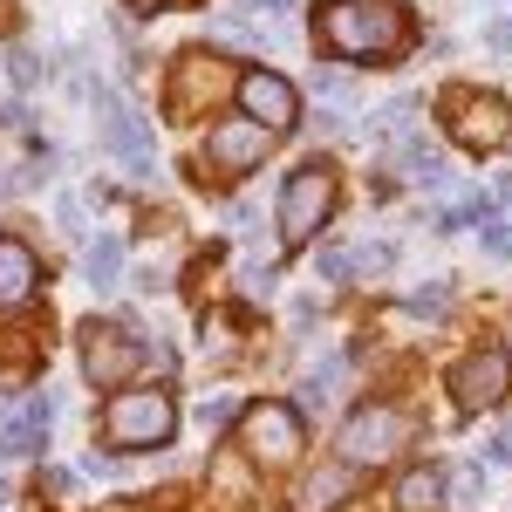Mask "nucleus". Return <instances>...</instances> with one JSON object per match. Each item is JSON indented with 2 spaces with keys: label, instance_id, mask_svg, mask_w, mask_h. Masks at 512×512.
<instances>
[{
  "label": "nucleus",
  "instance_id": "obj_19",
  "mask_svg": "<svg viewBox=\"0 0 512 512\" xmlns=\"http://www.w3.org/2000/svg\"><path fill=\"white\" fill-rule=\"evenodd\" d=\"M410 117H417V96H396L390 110H376V117H369V137H390V144H417V137L403 130Z\"/></svg>",
  "mask_w": 512,
  "mask_h": 512
},
{
  "label": "nucleus",
  "instance_id": "obj_33",
  "mask_svg": "<svg viewBox=\"0 0 512 512\" xmlns=\"http://www.w3.org/2000/svg\"><path fill=\"white\" fill-rule=\"evenodd\" d=\"M253 7H294V0H253Z\"/></svg>",
  "mask_w": 512,
  "mask_h": 512
},
{
  "label": "nucleus",
  "instance_id": "obj_13",
  "mask_svg": "<svg viewBox=\"0 0 512 512\" xmlns=\"http://www.w3.org/2000/svg\"><path fill=\"white\" fill-rule=\"evenodd\" d=\"M233 76H226V62H212L205 48L192 55H178V82H171V110H205V96H226Z\"/></svg>",
  "mask_w": 512,
  "mask_h": 512
},
{
  "label": "nucleus",
  "instance_id": "obj_23",
  "mask_svg": "<svg viewBox=\"0 0 512 512\" xmlns=\"http://www.w3.org/2000/svg\"><path fill=\"white\" fill-rule=\"evenodd\" d=\"M7 76H14V89H35V82H41L35 48H14V55H7Z\"/></svg>",
  "mask_w": 512,
  "mask_h": 512
},
{
  "label": "nucleus",
  "instance_id": "obj_2",
  "mask_svg": "<svg viewBox=\"0 0 512 512\" xmlns=\"http://www.w3.org/2000/svg\"><path fill=\"white\" fill-rule=\"evenodd\" d=\"M410 437H417V424L403 417V410H390V403H362L349 424H342V437H335V458L342 465H390V458H403L410 451Z\"/></svg>",
  "mask_w": 512,
  "mask_h": 512
},
{
  "label": "nucleus",
  "instance_id": "obj_3",
  "mask_svg": "<svg viewBox=\"0 0 512 512\" xmlns=\"http://www.w3.org/2000/svg\"><path fill=\"white\" fill-rule=\"evenodd\" d=\"M171 431H178V410H171V396H164V390H130V396H117V403L103 410V437H110L117 451L171 444Z\"/></svg>",
  "mask_w": 512,
  "mask_h": 512
},
{
  "label": "nucleus",
  "instance_id": "obj_24",
  "mask_svg": "<svg viewBox=\"0 0 512 512\" xmlns=\"http://www.w3.org/2000/svg\"><path fill=\"white\" fill-rule=\"evenodd\" d=\"M233 417H239V403H233V396H205V403H198V424H212V431H226Z\"/></svg>",
  "mask_w": 512,
  "mask_h": 512
},
{
  "label": "nucleus",
  "instance_id": "obj_31",
  "mask_svg": "<svg viewBox=\"0 0 512 512\" xmlns=\"http://www.w3.org/2000/svg\"><path fill=\"white\" fill-rule=\"evenodd\" d=\"M158 7H178V0H130V14H158Z\"/></svg>",
  "mask_w": 512,
  "mask_h": 512
},
{
  "label": "nucleus",
  "instance_id": "obj_18",
  "mask_svg": "<svg viewBox=\"0 0 512 512\" xmlns=\"http://www.w3.org/2000/svg\"><path fill=\"white\" fill-rule=\"evenodd\" d=\"M396 499H403V512H431L437 499H444V465H417V472L403 478Z\"/></svg>",
  "mask_w": 512,
  "mask_h": 512
},
{
  "label": "nucleus",
  "instance_id": "obj_11",
  "mask_svg": "<svg viewBox=\"0 0 512 512\" xmlns=\"http://www.w3.org/2000/svg\"><path fill=\"white\" fill-rule=\"evenodd\" d=\"M267 151H274V130H260L253 117H233V123H219V130L205 137V158L219 164V171H253Z\"/></svg>",
  "mask_w": 512,
  "mask_h": 512
},
{
  "label": "nucleus",
  "instance_id": "obj_21",
  "mask_svg": "<svg viewBox=\"0 0 512 512\" xmlns=\"http://www.w3.org/2000/svg\"><path fill=\"white\" fill-rule=\"evenodd\" d=\"M403 308H410L417 321H431V315H444V308H451V287H444V280H431V287H417V294H403Z\"/></svg>",
  "mask_w": 512,
  "mask_h": 512
},
{
  "label": "nucleus",
  "instance_id": "obj_17",
  "mask_svg": "<svg viewBox=\"0 0 512 512\" xmlns=\"http://www.w3.org/2000/svg\"><path fill=\"white\" fill-rule=\"evenodd\" d=\"M82 274H89V287H117L123 274V239H89V253H82Z\"/></svg>",
  "mask_w": 512,
  "mask_h": 512
},
{
  "label": "nucleus",
  "instance_id": "obj_27",
  "mask_svg": "<svg viewBox=\"0 0 512 512\" xmlns=\"http://www.w3.org/2000/svg\"><path fill=\"white\" fill-rule=\"evenodd\" d=\"M355 267H362V274H390V267H396V246H362V253H355Z\"/></svg>",
  "mask_w": 512,
  "mask_h": 512
},
{
  "label": "nucleus",
  "instance_id": "obj_8",
  "mask_svg": "<svg viewBox=\"0 0 512 512\" xmlns=\"http://www.w3.org/2000/svg\"><path fill=\"white\" fill-rule=\"evenodd\" d=\"M512 390V362L506 349H472L465 362H451V403L458 410H485Z\"/></svg>",
  "mask_w": 512,
  "mask_h": 512
},
{
  "label": "nucleus",
  "instance_id": "obj_28",
  "mask_svg": "<svg viewBox=\"0 0 512 512\" xmlns=\"http://www.w3.org/2000/svg\"><path fill=\"white\" fill-rule=\"evenodd\" d=\"M315 89L328 96V103H349V76H335V69H321V76H315Z\"/></svg>",
  "mask_w": 512,
  "mask_h": 512
},
{
  "label": "nucleus",
  "instance_id": "obj_16",
  "mask_svg": "<svg viewBox=\"0 0 512 512\" xmlns=\"http://www.w3.org/2000/svg\"><path fill=\"white\" fill-rule=\"evenodd\" d=\"M342 376H349V355H328L308 369V383H301V410H328L335 390H342Z\"/></svg>",
  "mask_w": 512,
  "mask_h": 512
},
{
  "label": "nucleus",
  "instance_id": "obj_4",
  "mask_svg": "<svg viewBox=\"0 0 512 512\" xmlns=\"http://www.w3.org/2000/svg\"><path fill=\"white\" fill-rule=\"evenodd\" d=\"M328 212H335V171H328V164H301V171L280 185V239H287V246L315 239L321 226H328Z\"/></svg>",
  "mask_w": 512,
  "mask_h": 512
},
{
  "label": "nucleus",
  "instance_id": "obj_15",
  "mask_svg": "<svg viewBox=\"0 0 512 512\" xmlns=\"http://www.w3.org/2000/svg\"><path fill=\"white\" fill-rule=\"evenodd\" d=\"M349 492H355V465H321V472H308L294 512H328V506H342Z\"/></svg>",
  "mask_w": 512,
  "mask_h": 512
},
{
  "label": "nucleus",
  "instance_id": "obj_20",
  "mask_svg": "<svg viewBox=\"0 0 512 512\" xmlns=\"http://www.w3.org/2000/svg\"><path fill=\"white\" fill-rule=\"evenodd\" d=\"M403 164L424 178V185H444L451 178V164H444V151H431V144H403Z\"/></svg>",
  "mask_w": 512,
  "mask_h": 512
},
{
  "label": "nucleus",
  "instance_id": "obj_32",
  "mask_svg": "<svg viewBox=\"0 0 512 512\" xmlns=\"http://www.w3.org/2000/svg\"><path fill=\"white\" fill-rule=\"evenodd\" d=\"M492 205H512V178H499V192H492Z\"/></svg>",
  "mask_w": 512,
  "mask_h": 512
},
{
  "label": "nucleus",
  "instance_id": "obj_5",
  "mask_svg": "<svg viewBox=\"0 0 512 512\" xmlns=\"http://www.w3.org/2000/svg\"><path fill=\"white\" fill-rule=\"evenodd\" d=\"M444 123L458 130V144L492 151V144H506V137H512V103H506V96H492V89H451V96H444Z\"/></svg>",
  "mask_w": 512,
  "mask_h": 512
},
{
  "label": "nucleus",
  "instance_id": "obj_9",
  "mask_svg": "<svg viewBox=\"0 0 512 512\" xmlns=\"http://www.w3.org/2000/svg\"><path fill=\"white\" fill-rule=\"evenodd\" d=\"M137 362H144V355L130 342V328H110V321H89V328H82V376H89L96 390L123 383Z\"/></svg>",
  "mask_w": 512,
  "mask_h": 512
},
{
  "label": "nucleus",
  "instance_id": "obj_6",
  "mask_svg": "<svg viewBox=\"0 0 512 512\" xmlns=\"http://www.w3.org/2000/svg\"><path fill=\"white\" fill-rule=\"evenodd\" d=\"M239 444H246V458H260V465L301 458V417H294V403H253V410L239 417Z\"/></svg>",
  "mask_w": 512,
  "mask_h": 512
},
{
  "label": "nucleus",
  "instance_id": "obj_12",
  "mask_svg": "<svg viewBox=\"0 0 512 512\" xmlns=\"http://www.w3.org/2000/svg\"><path fill=\"white\" fill-rule=\"evenodd\" d=\"M48 424H55V396H21L7 417H0V458H28V451H41V437H48Z\"/></svg>",
  "mask_w": 512,
  "mask_h": 512
},
{
  "label": "nucleus",
  "instance_id": "obj_34",
  "mask_svg": "<svg viewBox=\"0 0 512 512\" xmlns=\"http://www.w3.org/2000/svg\"><path fill=\"white\" fill-rule=\"evenodd\" d=\"M0 499H7V478H0Z\"/></svg>",
  "mask_w": 512,
  "mask_h": 512
},
{
  "label": "nucleus",
  "instance_id": "obj_26",
  "mask_svg": "<svg viewBox=\"0 0 512 512\" xmlns=\"http://www.w3.org/2000/svg\"><path fill=\"white\" fill-rule=\"evenodd\" d=\"M485 253H492V260H512V219H492V226H485Z\"/></svg>",
  "mask_w": 512,
  "mask_h": 512
},
{
  "label": "nucleus",
  "instance_id": "obj_29",
  "mask_svg": "<svg viewBox=\"0 0 512 512\" xmlns=\"http://www.w3.org/2000/svg\"><path fill=\"white\" fill-rule=\"evenodd\" d=\"M485 458H492V465H512V431H492V444H485Z\"/></svg>",
  "mask_w": 512,
  "mask_h": 512
},
{
  "label": "nucleus",
  "instance_id": "obj_14",
  "mask_svg": "<svg viewBox=\"0 0 512 512\" xmlns=\"http://www.w3.org/2000/svg\"><path fill=\"white\" fill-rule=\"evenodd\" d=\"M41 294V260L21 246V239H0V315L28 308Z\"/></svg>",
  "mask_w": 512,
  "mask_h": 512
},
{
  "label": "nucleus",
  "instance_id": "obj_25",
  "mask_svg": "<svg viewBox=\"0 0 512 512\" xmlns=\"http://www.w3.org/2000/svg\"><path fill=\"white\" fill-rule=\"evenodd\" d=\"M355 274V253L349 246H328V253H321V280H349Z\"/></svg>",
  "mask_w": 512,
  "mask_h": 512
},
{
  "label": "nucleus",
  "instance_id": "obj_30",
  "mask_svg": "<svg viewBox=\"0 0 512 512\" xmlns=\"http://www.w3.org/2000/svg\"><path fill=\"white\" fill-rule=\"evenodd\" d=\"M485 41H492L499 55H512V21H492V28H485Z\"/></svg>",
  "mask_w": 512,
  "mask_h": 512
},
{
  "label": "nucleus",
  "instance_id": "obj_22",
  "mask_svg": "<svg viewBox=\"0 0 512 512\" xmlns=\"http://www.w3.org/2000/svg\"><path fill=\"white\" fill-rule=\"evenodd\" d=\"M478 485H485V472H478V465H451V472H444V492H451L458 506H472Z\"/></svg>",
  "mask_w": 512,
  "mask_h": 512
},
{
  "label": "nucleus",
  "instance_id": "obj_10",
  "mask_svg": "<svg viewBox=\"0 0 512 512\" xmlns=\"http://www.w3.org/2000/svg\"><path fill=\"white\" fill-rule=\"evenodd\" d=\"M103 144H110V158L123 164V171H151V130H144V117L123 103V96H103Z\"/></svg>",
  "mask_w": 512,
  "mask_h": 512
},
{
  "label": "nucleus",
  "instance_id": "obj_7",
  "mask_svg": "<svg viewBox=\"0 0 512 512\" xmlns=\"http://www.w3.org/2000/svg\"><path fill=\"white\" fill-rule=\"evenodd\" d=\"M239 103H246V117L260 123V130H274V137H287L294 123H301V96L287 89V76H274V69H246V76L233 82Z\"/></svg>",
  "mask_w": 512,
  "mask_h": 512
},
{
  "label": "nucleus",
  "instance_id": "obj_1",
  "mask_svg": "<svg viewBox=\"0 0 512 512\" xmlns=\"http://www.w3.org/2000/svg\"><path fill=\"white\" fill-rule=\"evenodd\" d=\"M403 35H410V21H403L396 0H328L321 7V48L328 55L376 62V55H396Z\"/></svg>",
  "mask_w": 512,
  "mask_h": 512
}]
</instances>
